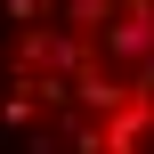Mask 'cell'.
<instances>
[{"label":"cell","mask_w":154,"mask_h":154,"mask_svg":"<svg viewBox=\"0 0 154 154\" xmlns=\"http://www.w3.org/2000/svg\"><path fill=\"white\" fill-rule=\"evenodd\" d=\"M0 154H154V0H0Z\"/></svg>","instance_id":"1"}]
</instances>
